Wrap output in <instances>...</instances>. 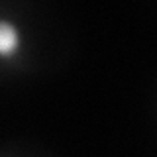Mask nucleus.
<instances>
[{
	"label": "nucleus",
	"mask_w": 157,
	"mask_h": 157,
	"mask_svg": "<svg viewBox=\"0 0 157 157\" xmlns=\"http://www.w3.org/2000/svg\"><path fill=\"white\" fill-rule=\"evenodd\" d=\"M22 49V32L12 20L0 18V59H14Z\"/></svg>",
	"instance_id": "obj_1"
}]
</instances>
